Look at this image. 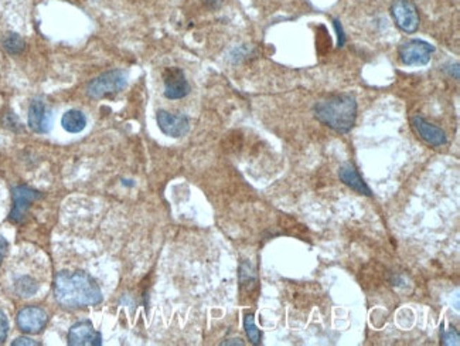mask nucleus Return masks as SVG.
Listing matches in <instances>:
<instances>
[{"instance_id":"obj_9","label":"nucleus","mask_w":460,"mask_h":346,"mask_svg":"<svg viewBox=\"0 0 460 346\" xmlns=\"http://www.w3.org/2000/svg\"><path fill=\"white\" fill-rule=\"evenodd\" d=\"M49 322L45 309L39 306H26L18 313V325L25 333H39Z\"/></svg>"},{"instance_id":"obj_5","label":"nucleus","mask_w":460,"mask_h":346,"mask_svg":"<svg viewBox=\"0 0 460 346\" xmlns=\"http://www.w3.org/2000/svg\"><path fill=\"white\" fill-rule=\"evenodd\" d=\"M391 16L403 33H415L419 29V13L412 0H395L391 5Z\"/></svg>"},{"instance_id":"obj_8","label":"nucleus","mask_w":460,"mask_h":346,"mask_svg":"<svg viewBox=\"0 0 460 346\" xmlns=\"http://www.w3.org/2000/svg\"><path fill=\"white\" fill-rule=\"evenodd\" d=\"M411 125L413 128V131L416 132V135L425 141L427 145L433 146V148H439L447 144V137L444 134L443 129H440L439 127L427 122L425 118L416 115L411 120Z\"/></svg>"},{"instance_id":"obj_2","label":"nucleus","mask_w":460,"mask_h":346,"mask_svg":"<svg viewBox=\"0 0 460 346\" xmlns=\"http://www.w3.org/2000/svg\"><path fill=\"white\" fill-rule=\"evenodd\" d=\"M313 113L323 125L338 134H348L355 125L357 101L351 94L330 96L316 103Z\"/></svg>"},{"instance_id":"obj_15","label":"nucleus","mask_w":460,"mask_h":346,"mask_svg":"<svg viewBox=\"0 0 460 346\" xmlns=\"http://www.w3.org/2000/svg\"><path fill=\"white\" fill-rule=\"evenodd\" d=\"M15 291L23 296V298H29L33 296L37 291H39V284L36 279H33L32 277H20L16 284H15Z\"/></svg>"},{"instance_id":"obj_4","label":"nucleus","mask_w":460,"mask_h":346,"mask_svg":"<svg viewBox=\"0 0 460 346\" xmlns=\"http://www.w3.org/2000/svg\"><path fill=\"white\" fill-rule=\"evenodd\" d=\"M435 47L419 39L403 42L398 47L399 60L405 66H426L430 62Z\"/></svg>"},{"instance_id":"obj_25","label":"nucleus","mask_w":460,"mask_h":346,"mask_svg":"<svg viewBox=\"0 0 460 346\" xmlns=\"http://www.w3.org/2000/svg\"><path fill=\"white\" fill-rule=\"evenodd\" d=\"M206 2H207V5H208L210 8H213V9H217V8L221 5L223 0H206Z\"/></svg>"},{"instance_id":"obj_17","label":"nucleus","mask_w":460,"mask_h":346,"mask_svg":"<svg viewBox=\"0 0 460 346\" xmlns=\"http://www.w3.org/2000/svg\"><path fill=\"white\" fill-rule=\"evenodd\" d=\"M244 328H245V333L248 336V339L251 340V343L254 345H261V332L255 325L254 321V315L252 313H247L244 318Z\"/></svg>"},{"instance_id":"obj_23","label":"nucleus","mask_w":460,"mask_h":346,"mask_svg":"<svg viewBox=\"0 0 460 346\" xmlns=\"http://www.w3.org/2000/svg\"><path fill=\"white\" fill-rule=\"evenodd\" d=\"M449 69H450V70H449V76L453 77L454 80H459V64H457V63L450 64Z\"/></svg>"},{"instance_id":"obj_10","label":"nucleus","mask_w":460,"mask_h":346,"mask_svg":"<svg viewBox=\"0 0 460 346\" xmlns=\"http://www.w3.org/2000/svg\"><path fill=\"white\" fill-rule=\"evenodd\" d=\"M69 345L71 346H98L101 345V333L95 330L91 322L83 321L71 326L69 332Z\"/></svg>"},{"instance_id":"obj_19","label":"nucleus","mask_w":460,"mask_h":346,"mask_svg":"<svg viewBox=\"0 0 460 346\" xmlns=\"http://www.w3.org/2000/svg\"><path fill=\"white\" fill-rule=\"evenodd\" d=\"M9 333V322L6 313L0 309V343H4Z\"/></svg>"},{"instance_id":"obj_1","label":"nucleus","mask_w":460,"mask_h":346,"mask_svg":"<svg viewBox=\"0 0 460 346\" xmlns=\"http://www.w3.org/2000/svg\"><path fill=\"white\" fill-rule=\"evenodd\" d=\"M54 294L64 308L94 306L102 302L98 282L84 271H61L56 277Z\"/></svg>"},{"instance_id":"obj_14","label":"nucleus","mask_w":460,"mask_h":346,"mask_svg":"<svg viewBox=\"0 0 460 346\" xmlns=\"http://www.w3.org/2000/svg\"><path fill=\"white\" fill-rule=\"evenodd\" d=\"M63 128L70 134H78L85 129L87 127V118L84 113L78 110H70L67 111L61 118Z\"/></svg>"},{"instance_id":"obj_6","label":"nucleus","mask_w":460,"mask_h":346,"mask_svg":"<svg viewBox=\"0 0 460 346\" xmlns=\"http://www.w3.org/2000/svg\"><path fill=\"white\" fill-rule=\"evenodd\" d=\"M165 97L169 100H180L189 96L190 84L184 73L177 67H169L163 73Z\"/></svg>"},{"instance_id":"obj_7","label":"nucleus","mask_w":460,"mask_h":346,"mask_svg":"<svg viewBox=\"0 0 460 346\" xmlns=\"http://www.w3.org/2000/svg\"><path fill=\"white\" fill-rule=\"evenodd\" d=\"M160 131L172 138H182L190 131V121L183 114H172L160 110L156 115Z\"/></svg>"},{"instance_id":"obj_22","label":"nucleus","mask_w":460,"mask_h":346,"mask_svg":"<svg viewBox=\"0 0 460 346\" xmlns=\"http://www.w3.org/2000/svg\"><path fill=\"white\" fill-rule=\"evenodd\" d=\"M12 345H13V346H19V345H32V346H37V345H40V343L36 342V340H33V339H30V338L22 336V338H18L16 340H13Z\"/></svg>"},{"instance_id":"obj_20","label":"nucleus","mask_w":460,"mask_h":346,"mask_svg":"<svg viewBox=\"0 0 460 346\" xmlns=\"http://www.w3.org/2000/svg\"><path fill=\"white\" fill-rule=\"evenodd\" d=\"M334 23V29L337 32V36H338V47H343L346 45V35H344V30H343V26L338 21H333Z\"/></svg>"},{"instance_id":"obj_21","label":"nucleus","mask_w":460,"mask_h":346,"mask_svg":"<svg viewBox=\"0 0 460 346\" xmlns=\"http://www.w3.org/2000/svg\"><path fill=\"white\" fill-rule=\"evenodd\" d=\"M8 248H9V244H8L6 238L0 236V265H2L4 258L8 254Z\"/></svg>"},{"instance_id":"obj_11","label":"nucleus","mask_w":460,"mask_h":346,"mask_svg":"<svg viewBox=\"0 0 460 346\" xmlns=\"http://www.w3.org/2000/svg\"><path fill=\"white\" fill-rule=\"evenodd\" d=\"M39 197H40V193L36 192L35 189H30L28 186L15 188V190H13L15 204H13V210L11 213V220L13 223H20L25 219L30 204L33 202H36Z\"/></svg>"},{"instance_id":"obj_3","label":"nucleus","mask_w":460,"mask_h":346,"mask_svg":"<svg viewBox=\"0 0 460 346\" xmlns=\"http://www.w3.org/2000/svg\"><path fill=\"white\" fill-rule=\"evenodd\" d=\"M126 73L122 70H112L94 79L87 87V94L94 100L111 98L119 94L126 87Z\"/></svg>"},{"instance_id":"obj_16","label":"nucleus","mask_w":460,"mask_h":346,"mask_svg":"<svg viewBox=\"0 0 460 346\" xmlns=\"http://www.w3.org/2000/svg\"><path fill=\"white\" fill-rule=\"evenodd\" d=\"M4 47L6 49L8 53L16 56V54H22L26 49V42L16 33H9L5 39H4Z\"/></svg>"},{"instance_id":"obj_12","label":"nucleus","mask_w":460,"mask_h":346,"mask_svg":"<svg viewBox=\"0 0 460 346\" xmlns=\"http://www.w3.org/2000/svg\"><path fill=\"white\" fill-rule=\"evenodd\" d=\"M29 127L37 134H46L52 128V115L46 104L35 100L29 108Z\"/></svg>"},{"instance_id":"obj_18","label":"nucleus","mask_w":460,"mask_h":346,"mask_svg":"<svg viewBox=\"0 0 460 346\" xmlns=\"http://www.w3.org/2000/svg\"><path fill=\"white\" fill-rule=\"evenodd\" d=\"M459 340H460V336H459L457 330H454V329L442 330V345H444V346H450V345L457 346L460 343Z\"/></svg>"},{"instance_id":"obj_24","label":"nucleus","mask_w":460,"mask_h":346,"mask_svg":"<svg viewBox=\"0 0 460 346\" xmlns=\"http://www.w3.org/2000/svg\"><path fill=\"white\" fill-rule=\"evenodd\" d=\"M221 345H238V346H242L244 342L241 339H228V340L223 342Z\"/></svg>"},{"instance_id":"obj_13","label":"nucleus","mask_w":460,"mask_h":346,"mask_svg":"<svg viewBox=\"0 0 460 346\" xmlns=\"http://www.w3.org/2000/svg\"><path fill=\"white\" fill-rule=\"evenodd\" d=\"M338 178L346 186H348L354 192L364 196H372L371 189L367 186V183L364 182V179L361 178V175L358 173L357 168L353 163L350 162L343 163L338 169Z\"/></svg>"}]
</instances>
